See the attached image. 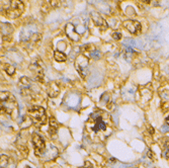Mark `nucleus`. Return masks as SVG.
<instances>
[{
  "instance_id": "6e6552de",
  "label": "nucleus",
  "mask_w": 169,
  "mask_h": 168,
  "mask_svg": "<svg viewBox=\"0 0 169 168\" xmlns=\"http://www.w3.org/2000/svg\"><path fill=\"white\" fill-rule=\"evenodd\" d=\"M124 27L127 28L131 34H138L139 32H141V23L137 20H126L123 23Z\"/></svg>"
},
{
  "instance_id": "0eeeda50",
  "label": "nucleus",
  "mask_w": 169,
  "mask_h": 168,
  "mask_svg": "<svg viewBox=\"0 0 169 168\" xmlns=\"http://www.w3.org/2000/svg\"><path fill=\"white\" fill-rule=\"evenodd\" d=\"M90 15H91V19H92V21H93V23L99 28V30H108V25L106 23L105 19L102 17L100 14L97 13V12H92Z\"/></svg>"
},
{
  "instance_id": "1a4fd4ad",
  "label": "nucleus",
  "mask_w": 169,
  "mask_h": 168,
  "mask_svg": "<svg viewBox=\"0 0 169 168\" xmlns=\"http://www.w3.org/2000/svg\"><path fill=\"white\" fill-rule=\"evenodd\" d=\"M66 35H67V37L69 39L71 40V41H74V42H78L80 40V34L77 32V30H76L75 25H73V23H68L67 25H66Z\"/></svg>"
},
{
  "instance_id": "4be33fe9",
  "label": "nucleus",
  "mask_w": 169,
  "mask_h": 168,
  "mask_svg": "<svg viewBox=\"0 0 169 168\" xmlns=\"http://www.w3.org/2000/svg\"><path fill=\"white\" fill-rule=\"evenodd\" d=\"M147 155H148L150 158H153V155H152V151L151 150H148V152H147Z\"/></svg>"
},
{
  "instance_id": "f8f14e48",
  "label": "nucleus",
  "mask_w": 169,
  "mask_h": 168,
  "mask_svg": "<svg viewBox=\"0 0 169 168\" xmlns=\"http://www.w3.org/2000/svg\"><path fill=\"white\" fill-rule=\"evenodd\" d=\"M106 125L105 123L102 120L100 117H97L94 120V125L92 127V131L94 132H99V131H105Z\"/></svg>"
},
{
  "instance_id": "f257e3e1",
  "label": "nucleus",
  "mask_w": 169,
  "mask_h": 168,
  "mask_svg": "<svg viewBox=\"0 0 169 168\" xmlns=\"http://www.w3.org/2000/svg\"><path fill=\"white\" fill-rule=\"evenodd\" d=\"M1 97V112L8 115L12 120H16L18 117V103L12 93L8 91H3L0 94Z\"/></svg>"
},
{
  "instance_id": "4468645a",
  "label": "nucleus",
  "mask_w": 169,
  "mask_h": 168,
  "mask_svg": "<svg viewBox=\"0 0 169 168\" xmlns=\"http://www.w3.org/2000/svg\"><path fill=\"white\" fill-rule=\"evenodd\" d=\"M58 128H59V125L57 123V120L55 118H51L50 119V130H49V133L50 135H55L58 131Z\"/></svg>"
},
{
  "instance_id": "9d476101",
  "label": "nucleus",
  "mask_w": 169,
  "mask_h": 168,
  "mask_svg": "<svg viewBox=\"0 0 169 168\" xmlns=\"http://www.w3.org/2000/svg\"><path fill=\"white\" fill-rule=\"evenodd\" d=\"M20 87L21 93H22L23 96H27L28 94H30V87H32V81L28 79L27 77H21L20 80V83H18Z\"/></svg>"
},
{
  "instance_id": "a211bd4d",
  "label": "nucleus",
  "mask_w": 169,
  "mask_h": 168,
  "mask_svg": "<svg viewBox=\"0 0 169 168\" xmlns=\"http://www.w3.org/2000/svg\"><path fill=\"white\" fill-rule=\"evenodd\" d=\"M161 97L165 102H167L169 105V90H165L163 93H161Z\"/></svg>"
},
{
  "instance_id": "6ab92c4d",
  "label": "nucleus",
  "mask_w": 169,
  "mask_h": 168,
  "mask_svg": "<svg viewBox=\"0 0 169 168\" xmlns=\"http://www.w3.org/2000/svg\"><path fill=\"white\" fill-rule=\"evenodd\" d=\"M8 164V157L6 155L1 156V168H4Z\"/></svg>"
},
{
  "instance_id": "f03ea898",
  "label": "nucleus",
  "mask_w": 169,
  "mask_h": 168,
  "mask_svg": "<svg viewBox=\"0 0 169 168\" xmlns=\"http://www.w3.org/2000/svg\"><path fill=\"white\" fill-rule=\"evenodd\" d=\"M1 10L9 18H17L22 14L25 10V5L20 0H10V1H1Z\"/></svg>"
},
{
  "instance_id": "7ed1b4c3",
  "label": "nucleus",
  "mask_w": 169,
  "mask_h": 168,
  "mask_svg": "<svg viewBox=\"0 0 169 168\" xmlns=\"http://www.w3.org/2000/svg\"><path fill=\"white\" fill-rule=\"evenodd\" d=\"M28 115L32 118V120H34L37 125L40 126H44L47 123V115H46V110L44 107L39 105H34L28 110Z\"/></svg>"
},
{
  "instance_id": "b1692460",
  "label": "nucleus",
  "mask_w": 169,
  "mask_h": 168,
  "mask_svg": "<svg viewBox=\"0 0 169 168\" xmlns=\"http://www.w3.org/2000/svg\"><path fill=\"white\" fill-rule=\"evenodd\" d=\"M25 168H32V167H30V166H27V167H25Z\"/></svg>"
},
{
  "instance_id": "aec40b11",
  "label": "nucleus",
  "mask_w": 169,
  "mask_h": 168,
  "mask_svg": "<svg viewBox=\"0 0 169 168\" xmlns=\"http://www.w3.org/2000/svg\"><path fill=\"white\" fill-rule=\"evenodd\" d=\"M111 37H113V40H121L122 39V34L121 32H113V35H111Z\"/></svg>"
},
{
  "instance_id": "412c9836",
  "label": "nucleus",
  "mask_w": 169,
  "mask_h": 168,
  "mask_svg": "<svg viewBox=\"0 0 169 168\" xmlns=\"http://www.w3.org/2000/svg\"><path fill=\"white\" fill-rule=\"evenodd\" d=\"M163 155H165L166 157H169V141L166 142L165 144V152H164Z\"/></svg>"
},
{
  "instance_id": "f3484780",
  "label": "nucleus",
  "mask_w": 169,
  "mask_h": 168,
  "mask_svg": "<svg viewBox=\"0 0 169 168\" xmlns=\"http://www.w3.org/2000/svg\"><path fill=\"white\" fill-rule=\"evenodd\" d=\"M100 52L98 51V50H96L95 49L93 52H92L91 54H90L89 55V58H92V59H95V60H96V59H99L100 58Z\"/></svg>"
},
{
  "instance_id": "9b49d317",
  "label": "nucleus",
  "mask_w": 169,
  "mask_h": 168,
  "mask_svg": "<svg viewBox=\"0 0 169 168\" xmlns=\"http://www.w3.org/2000/svg\"><path fill=\"white\" fill-rule=\"evenodd\" d=\"M47 92L50 97H57L59 95V93H60V86L55 81L49 82V84L47 86Z\"/></svg>"
},
{
  "instance_id": "dca6fc26",
  "label": "nucleus",
  "mask_w": 169,
  "mask_h": 168,
  "mask_svg": "<svg viewBox=\"0 0 169 168\" xmlns=\"http://www.w3.org/2000/svg\"><path fill=\"white\" fill-rule=\"evenodd\" d=\"M4 70H5V72L8 75H13L14 72H15V68H14L12 65H6L5 67H4Z\"/></svg>"
},
{
  "instance_id": "2eb2a0df",
  "label": "nucleus",
  "mask_w": 169,
  "mask_h": 168,
  "mask_svg": "<svg viewBox=\"0 0 169 168\" xmlns=\"http://www.w3.org/2000/svg\"><path fill=\"white\" fill-rule=\"evenodd\" d=\"M54 58L57 62H65L66 59H67V56L61 51H56L54 53Z\"/></svg>"
},
{
  "instance_id": "ddd939ff",
  "label": "nucleus",
  "mask_w": 169,
  "mask_h": 168,
  "mask_svg": "<svg viewBox=\"0 0 169 168\" xmlns=\"http://www.w3.org/2000/svg\"><path fill=\"white\" fill-rule=\"evenodd\" d=\"M13 32V27H11L9 23H1V35L5 39V37H11Z\"/></svg>"
},
{
  "instance_id": "20e7f679",
  "label": "nucleus",
  "mask_w": 169,
  "mask_h": 168,
  "mask_svg": "<svg viewBox=\"0 0 169 168\" xmlns=\"http://www.w3.org/2000/svg\"><path fill=\"white\" fill-rule=\"evenodd\" d=\"M32 144H34L35 155L38 157H41L43 153L45 152V150H46V142L39 134H34L32 135Z\"/></svg>"
},
{
  "instance_id": "5701e85b",
  "label": "nucleus",
  "mask_w": 169,
  "mask_h": 168,
  "mask_svg": "<svg viewBox=\"0 0 169 168\" xmlns=\"http://www.w3.org/2000/svg\"><path fill=\"white\" fill-rule=\"evenodd\" d=\"M166 124H167L168 126H169V117H168V118H166Z\"/></svg>"
},
{
  "instance_id": "423d86ee",
  "label": "nucleus",
  "mask_w": 169,
  "mask_h": 168,
  "mask_svg": "<svg viewBox=\"0 0 169 168\" xmlns=\"http://www.w3.org/2000/svg\"><path fill=\"white\" fill-rule=\"evenodd\" d=\"M30 69L32 72L35 80H38L39 82L44 81L45 73H44V65L41 60H37L35 62L32 63V65L30 66Z\"/></svg>"
},
{
  "instance_id": "39448f33",
  "label": "nucleus",
  "mask_w": 169,
  "mask_h": 168,
  "mask_svg": "<svg viewBox=\"0 0 169 168\" xmlns=\"http://www.w3.org/2000/svg\"><path fill=\"white\" fill-rule=\"evenodd\" d=\"M75 66L80 75L84 78L88 74V57L85 55H80L77 57L75 61Z\"/></svg>"
}]
</instances>
